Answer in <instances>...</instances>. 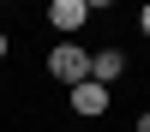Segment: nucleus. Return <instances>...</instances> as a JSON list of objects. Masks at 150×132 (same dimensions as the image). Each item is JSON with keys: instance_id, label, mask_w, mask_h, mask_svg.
Masks as SVG:
<instances>
[{"instance_id": "nucleus-7", "label": "nucleus", "mask_w": 150, "mask_h": 132, "mask_svg": "<svg viewBox=\"0 0 150 132\" xmlns=\"http://www.w3.org/2000/svg\"><path fill=\"white\" fill-rule=\"evenodd\" d=\"M0 60H6V30H0Z\"/></svg>"}, {"instance_id": "nucleus-3", "label": "nucleus", "mask_w": 150, "mask_h": 132, "mask_svg": "<svg viewBox=\"0 0 150 132\" xmlns=\"http://www.w3.org/2000/svg\"><path fill=\"white\" fill-rule=\"evenodd\" d=\"M120 72H126V54H120V48H102V54H90V84H114Z\"/></svg>"}, {"instance_id": "nucleus-2", "label": "nucleus", "mask_w": 150, "mask_h": 132, "mask_svg": "<svg viewBox=\"0 0 150 132\" xmlns=\"http://www.w3.org/2000/svg\"><path fill=\"white\" fill-rule=\"evenodd\" d=\"M48 18H54V30H84V24H90V0H54V6H48Z\"/></svg>"}, {"instance_id": "nucleus-5", "label": "nucleus", "mask_w": 150, "mask_h": 132, "mask_svg": "<svg viewBox=\"0 0 150 132\" xmlns=\"http://www.w3.org/2000/svg\"><path fill=\"white\" fill-rule=\"evenodd\" d=\"M138 30H144V36H150V6H144V12H138Z\"/></svg>"}, {"instance_id": "nucleus-4", "label": "nucleus", "mask_w": 150, "mask_h": 132, "mask_svg": "<svg viewBox=\"0 0 150 132\" xmlns=\"http://www.w3.org/2000/svg\"><path fill=\"white\" fill-rule=\"evenodd\" d=\"M72 114H108V90L102 84H72Z\"/></svg>"}, {"instance_id": "nucleus-6", "label": "nucleus", "mask_w": 150, "mask_h": 132, "mask_svg": "<svg viewBox=\"0 0 150 132\" xmlns=\"http://www.w3.org/2000/svg\"><path fill=\"white\" fill-rule=\"evenodd\" d=\"M138 132H150V108H144V114H138Z\"/></svg>"}, {"instance_id": "nucleus-1", "label": "nucleus", "mask_w": 150, "mask_h": 132, "mask_svg": "<svg viewBox=\"0 0 150 132\" xmlns=\"http://www.w3.org/2000/svg\"><path fill=\"white\" fill-rule=\"evenodd\" d=\"M48 72H54V84H66V90H72V84L90 78V54H84L78 42H60L54 54H48Z\"/></svg>"}]
</instances>
